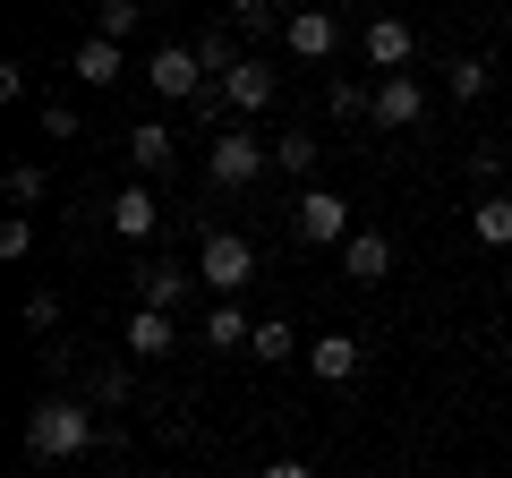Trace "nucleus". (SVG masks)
<instances>
[{
  "label": "nucleus",
  "mask_w": 512,
  "mask_h": 478,
  "mask_svg": "<svg viewBox=\"0 0 512 478\" xmlns=\"http://www.w3.org/2000/svg\"><path fill=\"white\" fill-rule=\"evenodd\" d=\"M86 444H94V410L86 402H60V393H52V402L26 410V453H35V461H77Z\"/></svg>",
  "instance_id": "f257e3e1"
},
{
  "label": "nucleus",
  "mask_w": 512,
  "mask_h": 478,
  "mask_svg": "<svg viewBox=\"0 0 512 478\" xmlns=\"http://www.w3.org/2000/svg\"><path fill=\"white\" fill-rule=\"evenodd\" d=\"M248 274H256V248H248L239 231H214V239L197 248V282H205V291H222V299H231Z\"/></svg>",
  "instance_id": "f03ea898"
},
{
  "label": "nucleus",
  "mask_w": 512,
  "mask_h": 478,
  "mask_svg": "<svg viewBox=\"0 0 512 478\" xmlns=\"http://www.w3.org/2000/svg\"><path fill=\"white\" fill-rule=\"evenodd\" d=\"M291 222H299V239H308V248H342V239H350V197H333V188H308Z\"/></svg>",
  "instance_id": "7ed1b4c3"
},
{
  "label": "nucleus",
  "mask_w": 512,
  "mask_h": 478,
  "mask_svg": "<svg viewBox=\"0 0 512 478\" xmlns=\"http://www.w3.org/2000/svg\"><path fill=\"white\" fill-rule=\"evenodd\" d=\"M146 77H154V94H163V103L205 94V60H197V43H163V52L146 60Z\"/></svg>",
  "instance_id": "20e7f679"
},
{
  "label": "nucleus",
  "mask_w": 512,
  "mask_h": 478,
  "mask_svg": "<svg viewBox=\"0 0 512 478\" xmlns=\"http://www.w3.org/2000/svg\"><path fill=\"white\" fill-rule=\"evenodd\" d=\"M282 43H291L299 60H333L342 52V18H333V9H299V18L282 26Z\"/></svg>",
  "instance_id": "39448f33"
},
{
  "label": "nucleus",
  "mask_w": 512,
  "mask_h": 478,
  "mask_svg": "<svg viewBox=\"0 0 512 478\" xmlns=\"http://www.w3.org/2000/svg\"><path fill=\"white\" fill-rule=\"evenodd\" d=\"M308 368H316V385H350V376L367 368V342H350V333H325V342H308Z\"/></svg>",
  "instance_id": "423d86ee"
},
{
  "label": "nucleus",
  "mask_w": 512,
  "mask_h": 478,
  "mask_svg": "<svg viewBox=\"0 0 512 478\" xmlns=\"http://www.w3.org/2000/svg\"><path fill=\"white\" fill-rule=\"evenodd\" d=\"M214 188H248L256 171H265V146H256V137H214Z\"/></svg>",
  "instance_id": "0eeeda50"
},
{
  "label": "nucleus",
  "mask_w": 512,
  "mask_h": 478,
  "mask_svg": "<svg viewBox=\"0 0 512 478\" xmlns=\"http://www.w3.org/2000/svg\"><path fill=\"white\" fill-rule=\"evenodd\" d=\"M214 86H222V103H231V111H265V103H274V69H265V60H239V69L231 77H214Z\"/></svg>",
  "instance_id": "6e6552de"
},
{
  "label": "nucleus",
  "mask_w": 512,
  "mask_h": 478,
  "mask_svg": "<svg viewBox=\"0 0 512 478\" xmlns=\"http://www.w3.org/2000/svg\"><path fill=\"white\" fill-rule=\"evenodd\" d=\"M410 52H419V35H410L402 18H376V26H367V60H376L384 77H410Z\"/></svg>",
  "instance_id": "1a4fd4ad"
},
{
  "label": "nucleus",
  "mask_w": 512,
  "mask_h": 478,
  "mask_svg": "<svg viewBox=\"0 0 512 478\" xmlns=\"http://www.w3.org/2000/svg\"><path fill=\"white\" fill-rule=\"evenodd\" d=\"M342 274L350 282H384V274H393V239H384V231H350L342 239Z\"/></svg>",
  "instance_id": "9d476101"
},
{
  "label": "nucleus",
  "mask_w": 512,
  "mask_h": 478,
  "mask_svg": "<svg viewBox=\"0 0 512 478\" xmlns=\"http://www.w3.org/2000/svg\"><path fill=\"white\" fill-rule=\"evenodd\" d=\"M419 111H427L419 77H384V86H376V129H410Z\"/></svg>",
  "instance_id": "9b49d317"
},
{
  "label": "nucleus",
  "mask_w": 512,
  "mask_h": 478,
  "mask_svg": "<svg viewBox=\"0 0 512 478\" xmlns=\"http://www.w3.org/2000/svg\"><path fill=\"white\" fill-rule=\"evenodd\" d=\"M171 342H180V325H171L163 308H137V316H128V350H137V359H163Z\"/></svg>",
  "instance_id": "f8f14e48"
},
{
  "label": "nucleus",
  "mask_w": 512,
  "mask_h": 478,
  "mask_svg": "<svg viewBox=\"0 0 512 478\" xmlns=\"http://www.w3.org/2000/svg\"><path fill=\"white\" fill-rule=\"evenodd\" d=\"M111 222H120V239H146L154 222H163V205H154V188H120V197H111Z\"/></svg>",
  "instance_id": "ddd939ff"
},
{
  "label": "nucleus",
  "mask_w": 512,
  "mask_h": 478,
  "mask_svg": "<svg viewBox=\"0 0 512 478\" xmlns=\"http://www.w3.org/2000/svg\"><path fill=\"white\" fill-rule=\"evenodd\" d=\"M86 86H120V43H103V35H86L77 43V60H69Z\"/></svg>",
  "instance_id": "4468645a"
},
{
  "label": "nucleus",
  "mask_w": 512,
  "mask_h": 478,
  "mask_svg": "<svg viewBox=\"0 0 512 478\" xmlns=\"http://www.w3.org/2000/svg\"><path fill=\"white\" fill-rule=\"evenodd\" d=\"M128 163L137 171H171V129L163 120H137V129H128Z\"/></svg>",
  "instance_id": "2eb2a0df"
},
{
  "label": "nucleus",
  "mask_w": 512,
  "mask_h": 478,
  "mask_svg": "<svg viewBox=\"0 0 512 478\" xmlns=\"http://www.w3.org/2000/svg\"><path fill=\"white\" fill-rule=\"evenodd\" d=\"M137 291H146V308H180V299H188V274H180V265H137Z\"/></svg>",
  "instance_id": "dca6fc26"
},
{
  "label": "nucleus",
  "mask_w": 512,
  "mask_h": 478,
  "mask_svg": "<svg viewBox=\"0 0 512 478\" xmlns=\"http://www.w3.org/2000/svg\"><path fill=\"white\" fill-rule=\"evenodd\" d=\"M248 342H256V325L231 308V299H222V308L205 316V350H248Z\"/></svg>",
  "instance_id": "f3484780"
},
{
  "label": "nucleus",
  "mask_w": 512,
  "mask_h": 478,
  "mask_svg": "<svg viewBox=\"0 0 512 478\" xmlns=\"http://www.w3.org/2000/svg\"><path fill=\"white\" fill-rule=\"evenodd\" d=\"M470 231L487 239V248H512V197H478V214H470Z\"/></svg>",
  "instance_id": "a211bd4d"
},
{
  "label": "nucleus",
  "mask_w": 512,
  "mask_h": 478,
  "mask_svg": "<svg viewBox=\"0 0 512 478\" xmlns=\"http://www.w3.org/2000/svg\"><path fill=\"white\" fill-rule=\"evenodd\" d=\"M94 35H103V43H128V35H137V0H103V9H94Z\"/></svg>",
  "instance_id": "6ab92c4d"
},
{
  "label": "nucleus",
  "mask_w": 512,
  "mask_h": 478,
  "mask_svg": "<svg viewBox=\"0 0 512 478\" xmlns=\"http://www.w3.org/2000/svg\"><path fill=\"white\" fill-rule=\"evenodd\" d=\"M248 350H256V359H291V350H299V333L282 325V316H265V325H256V342H248Z\"/></svg>",
  "instance_id": "aec40b11"
},
{
  "label": "nucleus",
  "mask_w": 512,
  "mask_h": 478,
  "mask_svg": "<svg viewBox=\"0 0 512 478\" xmlns=\"http://www.w3.org/2000/svg\"><path fill=\"white\" fill-rule=\"evenodd\" d=\"M444 86H453V103H478V94H487V60H453Z\"/></svg>",
  "instance_id": "412c9836"
},
{
  "label": "nucleus",
  "mask_w": 512,
  "mask_h": 478,
  "mask_svg": "<svg viewBox=\"0 0 512 478\" xmlns=\"http://www.w3.org/2000/svg\"><path fill=\"white\" fill-rule=\"evenodd\" d=\"M197 60H205V69H222V77H231L239 60H248V52H239V43L222 35V26H214V35H197Z\"/></svg>",
  "instance_id": "4be33fe9"
},
{
  "label": "nucleus",
  "mask_w": 512,
  "mask_h": 478,
  "mask_svg": "<svg viewBox=\"0 0 512 478\" xmlns=\"http://www.w3.org/2000/svg\"><path fill=\"white\" fill-rule=\"evenodd\" d=\"M274 163H282V171H316V137H308V129H291V137L274 146Z\"/></svg>",
  "instance_id": "5701e85b"
},
{
  "label": "nucleus",
  "mask_w": 512,
  "mask_h": 478,
  "mask_svg": "<svg viewBox=\"0 0 512 478\" xmlns=\"http://www.w3.org/2000/svg\"><path fill=\"white\" fill-rule=\"evenodd\" d=\"M26 248H35V222H26V214H9V222H0V257L18 265V257H26Z\"/></svg>",
  "instance_id": "b1692460"
},
{
  "label": "nucleus",
  "mask_w": 512,
  "mask_h": 478,
  "mask_svg": "<svg viewBox=\"0 0 512 478\" xmlns=\"http://www.w3.org/2000/svg\"><path fill=\"white\" fill-rule=\"evenodd\" d=\"M239 35H274V26H291V18H274V9H265V0H239Z\"/></svg>",
  "instance_id": "393cba45"
},
{
  "label": "nucleus",
  "mask_w": 512,
  "mask_h": 478,
  "mask_svg": "<svg viewBox=\"0 0 512 478\" xmlns=\"http://www.w3.org/2000/svg\"><path fill=\"white\" fill-rule=\"evenodd\" d=\"M26 325L52 333V325H60V299H52V291H26Z\"/></svg>",
  "instance_id": "a878e982"
},
{
  "label": "nucleus",
  "mask_w": 512,
  "mask_h": 478,
  "mask_svg": "<svg viewBox=\"0 0 512 478\" xmlns=\"http://www.w3.org/2000/svg\"><path fill=\"white\" fill-rule=\"evenodd\" d=\"M333 111H342V120H359V111H376V94H359V86L342 77V86H333Z\"/></svg>",
  "instance_id": "bb28decb"
},
{
  "label": "nucleus",
  "mask_w": 512,
  "mask_h": 478,
  "mask_svg": "<svg viewBox=\"0 0 512 478\" xmlns=\"http://www.w3.org/2000/svg\"><path fill=\"white\" fill-rule=\"evenodd\" d=\"M43 137H77V103H43Z\"/></svg>",
  "instance_id": "cd10ccee"
},
{
  "label": "nucleus",
  "mask_w": 512,
  "mask_h": 478,
  "mask_svg": "<svg viewBox=\"0 0 512 478\" xmlns=\"http://www.w3.org/2000/svg\"><path fill=\"white\" fill-rule=\"evenodd\" d=\"M9 197L35 205V197H43V171H35V163H18V171H9Z\"/></svg>",
  "instance_id": "c85d7f7f"
},
{
  "label": "nucleus",
  "mask_w": 512,
  "mask_h": 478,
  "mask_svg": "<svg viewBox=\"0 0 512 478\" xmlns=\"http://www.w3.org/2000/svg\"><path fill=\"white\" fill-rule=\"evenodd\" d=\"M256 478H316V470H308V461H265Z\"/></svg>",
  "instance_id": "c756f323"
}]
</instances>
